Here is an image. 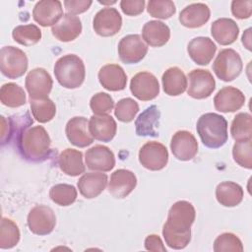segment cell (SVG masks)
<instances>
[{
  "label": "cell",
  "instance_id": "1",
  "mask_svg": "<svg viewBox=\"0 0 252 252\" xmlns=\"http://www.w3.org/2000/svg\"><path fill=\"white\" fill-rule=\"evenodd\" d=\"M195 218V208L188 201H177L170 207L166 222L162 227V236L170 248L179 250L189 244L191 225Z\"/></svg>",
  "mask_w": 252,
  "mask_h": 252
},
{
  "label": "cell",
  "instance_id": "2",
  "mask_svg": "<svg viewBox=\"0 0 252 252\" xmlns=\"http://www.w3.org/2000/svg\"><path fill=\"white\" fill-rule=\"evenodd\" d=\"M15 143L21 157L28 161L41 162L50 157L51 140L42 126L24 128L15 139Z\"/></svg>",
  "mask_w": 252,
  "mask_h": 252
},
{
  "label": "cell",
  "instance_id": "3",
  "mask_svg": "<svg viewBox=\"0 0 252 252\" xmlns=\"http://www.w3.org/2000/svg\"><path fill=\"white\" fill-rule=\"evenodd\" d=\"M196 130L203 145L210 149L222 147L228 138L226 119L214 112L201 115L197 121Z\"/></svg>",
  "mask_w": 252,
  "mask_h": 252
},
{
  "label": "cell",
  "instance_id": "4",
  "mask_svg": "<svg viewBox=\"0 0 252 252\" xmlns=\"http://www.w3.org/2000/svg\"><path fill=\"white\" fill-rule=\"evenodd\" d=\"M54 75L62 87L66 89H77L85 81V64L76 54L63 55L55 62Z\"/></svg>",
  "mask_w": 252,
  "mask_h": 252
},
{
  "label": "cell",
  "instance_id": "5",
  "mask_svg": "<svg viewBox=\"0 0 252 252\" xmlns=\"http://www.w3.org/2000/svg\"><path fill=\"white\" fill-rule=\"evenodd\" d=\"M242 68L243 63L240 55L231 48L220 50L213 63V71L223 82H230L236 79L240 75Z\"/></svg>",
  "mask_w": 252,
  "mask_h": 252
},
{
  "label": "cell",
  "instance_id": "6",
  "mask_svg": "<svg viewBox=\"0 0 252 252\" xmlns=\"http://www.w3.org/2000/svg\"><path fill=\"white\" fill-rule=\"evenodd\" d=\"M29 61L26 53L15 46H4L0 51L1 73L9 79H18L28 70Z\"/></svg>",
  "mask_w": 252,
  "mask_h": 252
},
{
  "label": "cell",
  "instance_id": "7",
  "mask_svg": "<svg viewBox=\"0 0 252 252\" xmlns=\"http://www.w3.org/2000/svg\"><path fill=\"white\" fill-rule=\"evenodd\" d=\"M27 222L29 229L33 234L47 235L55 228L56 217L50 207L36 205L30 211Z\"/></svg>",
  "mask_w": 252,
  "mask_h": 252
},
{
  "label": "cell",
  "instance_id": "8",
  "mask_svg": "<svg viewBox=\"0 0 252 252\" xmlns=\"http://www.w3.org/2000/svg\"><path fill=\"white\" fill-rule=\"evenodd\" d=\"M139 161L142 166L149 170H160L167 164L168 151L161 143L147 142L139 151Z\"/></svg>",
  "mask_w": 252,
  "mask_h": 252
},
{
  "label": "cell",
  "instance_id": "9",
  "mask_svg": "<svg viewBox=\"0 0 252 252\" xmlns=\"http://www.w3.org/2000/svg\"><path fill=\"white\" fill-rule=\"evenodd\" d=\"M187 78L189 80L187 94L193 98H207L216 89V81L212 73L208 70L194 69L188 73Z\"/></svg>",
  "mask_w": 252,
  "mask_h": 252
},
{
  "label": "cell",
  "instance_id": "10",
  "mask_svg": "<svg viewBox=\"0 0 252 252\" xmlns=\"http://www.w3.org/2000/svg\"><path fill=\"white\" fill-rule=\"evenodd\" d=\"M130 91L139 100H152L159 94V84L154 74L143 71L137 73L131 79Z\"/></svg>",
  "mask_w": 252,
  "mask_h": 252
},
{
  "label": "cell",
  "instance_id": "11",
  "mask_svg": "<svg viewBox=\"0 0 252 252\" xmlns=\"http://www.w3.org/2000/svg\"><path fill=\"white\" fill-rule=\"evenodd\" d=\"M121 27L122 17L115 8L111 7L99 10L93 20V28L95 33L104 37L115 35Z\"/></svg>",
  "mask_w": 252,
  "mask_h": 252
},
{
  "label": "cell",
  "instance_id": "12",
  "mask_svg": "<svg viewBox=\"0 0 252 252\" xmlns=\"http://www.w3.org/2000/svg\"><path fill=\"white\" fill-rule=\"evenodd\" d=\"M148 46L139 34H128L118 43V55L125 64H136L144 59Z\"/></svg>",
  "mask_w": 252,
  "mask_h": 252
},
{
  "label": "cell",
  "instance_id": "13",
  "mask_svg": "<svg viewBox=\"0 0 252 252\" xmlns=\"http://www.w3.org/2000/svg\"><path fill=\"white\" fill-rule=\"evenodd\" d=\"M53 81L50 74L43 68H34L31 70L25 80V86L30 98L48 97L52 90Z\"/></svg>",
  "mask_w": 252,
  "mask_h": 252
},
{
  "label": "cell",
  "instance_id": "14",
  "mask_svg": "<svg viewBox=\"0 0 252 252\" xmlns=\"http://www.w3.org/2000/svg\"><path fill=\"white\" fill-rule=\"evenodd\" d=\"M170 150L177 159L187 161L196 156L198 143L191 132L180 130L173 134L170 142Z\"/></svg>",
  "mask_w": 252,
  "mask_h": 252
},
{
  "label": "cell",
  "instance_id": "15",
  "mask_svg": "<svg viewBox=\"0 0 252 252\" xmlns=\"http://www.w3.org/2000/svg\"><path fill=\"white\" fill-rule=\"evenodd\" d=\"M86 165L91 170L102 172L110 171L115 166V157L113 152L106 146L95 145L87 150L85 154Z\"/></svg>",
  "mask_w": 252,
  "mask_h": 252
},
{
  "label": "cell",
  "instance_id": "16",
  "mask_svg": "<svg viewBox=\"0 0 252 252\" xmlns=\"http://www.w3.org/2000/svg\"><path fill=\"white\" fill-rule=\"evenodd\" d=\"M63 16L62 4L58 0L38 1L32 10L33 20L41 27L54 26Z\"/></svg>",
  "mask_w": 252,
  "mask_h": 252
},
{
  "label": "cell",
  "instance_id": "17",
  "mask_svg": "<svg viewBox=\"0 0 252 252\" xmlns=\"http://www.w3.org/2000/svg\"><path fill=\"white\" fill-rule=\"evenodd\" d=\"M245 103L244 94L234 87L228 86L220 89L214 97L215 108L223 113L239 110Z\"/></svg>",
  "mask_w": 252,
  "mask_h": 252
},
{
  "label": "cell",
  "instance_id": "18",
  "mask_svg": "<svg viewBox=\"0 0 252 252\" xmlns=\"http://www.w3.org/2000/svg\"><path fill=\"white\" fill-rule=\"evenodd\" d=\"M65 133L69 142L79 148H86L94 142L89 131V121L83 116L71 118L66 124Z\"/></svg>",
  "mask_w": 252,
  "mask_h": 252
},
{
  "label": "cell",
  "instance_id": "19",
  "mask_svg": "<svg viewBox=\"0 0 252 252\" xmlns=\"http://www.w3.org/2000/svg\"><path fill=\"white\" fill-rule=\"evenodd\" d=\"M136 185V175L131 170L120 168L111 174L108 183V191L113 197L123 199L135 189Z\"/></svg>",
  "mask_w": 252,
  "mask_h": 252
},
{
  "label": "cell",
  "instance_id": "20",
  "mask_svg": "<svg viewBox=\"0 0 252 252\" xmlns=\"http://www.w3.org/2000/svg\"><path fill=\"white\" fill-rule=\"evenodd\" d=\"M217 51L215 42L207 36H197L191 39L187 46L189 57L198 65H208Z\"/></svg>",
  "mask_w": 252,
  "mask_h": 252
},
{
  "label": "cell",
  "instance_id": "21",
  "mask_svg": "<svg viewBox=\"0 0 252 252\" xmlns=\"http://www.w3.org/2000/svg\"><path fill=\"white\" fill-rule=\"evenodd\" d=\"M98 81L107 91L118 92L126 88L127 75L118 64H107L98 71Z\"/></svg>",
  "mask_w": 252,
  "mask_h": 252
},
{
  "label": "cell",
  "instance_id": "22",
  "mask_svg": "<svg viewBox=\"0 0 252 252\" xmlns=\"http://www.w3.org/2000/svg\"><path fill=\"white\" fill-rule=\"evenodd\" d=\"M89 131L94 139L101 142H110L116 134L117 124L109 114H94L90 118Z\"/></svg>",
  "mask_w": 252,
  "mask_h": 252
},
{
  "label": "cell",
  "instance_id": "23",
  "mask_svg": "<svg viewBox=\"0 0 252 252\" xmlns=\"http://www.w3.org/2000/svg\"><path fill=\"white\" fill-rule=\"evenodd\" d=\"M81 20L71 14H64L51 28L52 34L60 41L68 42L76 39L82 32Z\"/></svg>",
  "mask_w": 252,
  "mask_h": 252
},
{
  "label": "cell",
  "instance_id": "24",
  "mask_svg": "<svg viewBox=\"0 0 252 252\" xmlns=\"http://www.w3.org/2000/svg\"><path fill=\"white\" fill-rule=\"evenodd\" d=\"M108 177L102 172H87L82 175L77 183L79 192L87 199L97 197L105 189Z\"/></svg>",
  "mask_w": 252,
  "mask_h": 252
},
{
  "label": "cell",
  "instance_id": "25",
  "mask_svg": "<svg viewBox=\"0 0 252 252\" xmlns=\"http://www.w3.org/2000/svg\"><path fill=\"white\" fill-rule=\"evenodd\" d=\"M210 8L204 3H193L186 6L179 14V22L189 29L204 26L210 19Z\"/></svg>",
  "mask_w": 252,
  "mask_h": 252
},
{
  "label": "cell",
  "instance_id": "26",
  "mask_svg": "<svg viewBox=\"0 0 252 252\" xmlns=\"http://www.w3.org/2000/svg\"><path fill=\"white\" fill-rule=\"evenodd\" d=\"M211 33L214 39L220 45L233 43L239 34V28L236 22L229 18H220L213 22Z\"/></svg>",
  "mask_w": 252,
  "mask_h": 252
},
{
  "label": "cell",
  "instance_id": "27",
  "mask_svg": "<svg viewBox=\"0 0 252 252\" xmlns=\"http://www.w3.org/2000/svg\"><path fill=\"white\" fill-rule=\"evenodd\" d=\"M159 118L160 111L157 105H151L147 107L141 114H139L135 121L137 135L143 137H158Z\"/></svg>",
  "mask_w": 252,
  "mask_h": 252
},
{
  "label": "cell",
  "instance_id": "28",
  "mask_svg": "<svg viewBox=\"0 0 252 252\" xmlns=\"http://www.w3.org/2000/svg\"><path fill=\"white\" fill-rule=\"evenodd\" d=\"M32 122L29 112H26L22 116H12L8 118L1 116V145L3 146L15 140L19 133L24 128L32 125Z\"/></svg>",
  "mask_w": 252,
  "mask_h": 252
},
{
  "label": "cell",
  "instance_id": "29",
  "mask_svg": "<svg viewBox=\"0 0 252 252\" xmlns=\"http://www.w3.org/2000/svg\"><path fill=\"white\" fill-rule=\"evenodd\" d=\"M143 39L153 47L164 45L170 37V30L167 25L160 21H149L142 29Z\"/></svg>",
  "mask_w": 252,
  "mask_h": 252
},
{
  "label": "cell",
  "instance_id": "30",
  "mask_svg": "<svg viewBox=\"0 0 252 252\" xmlns=\"http://www.w3.org/2000/svg\"><path fill=\"white\" fill-rule=\"evenodd\" d=\"M57 163L61 171L69 176H78L85 172L82 152L75 149H66L58 157Z\"/></svg>",
  "mask_w": 252,
  "mask_h": 252
},
{
  "label": "cell",
  "instance_id": "31",
  "mask_svg": "<svg viewBox=\"0 0 252 252\" xmlns=\"http://www.w3.org/2000/svg\"><path fill=\"white\" fill-rule=\"evenodd\" d=\"M163 92L171 96L182 94L187 88V78L178 67H170L161 77Z\"/></svg>",
  "mask_w": 252,
  "mask_h": 252
},
{
  "label": "cell",
  "instance_id": "32",
  "mask_svg": "<svg viewBox=\"0 0 252 252\" xmlns=\"http://www.w3.org/2000/svg\"><path fill=\"white\" fill-rule=\"evenodd\" d=\"M242 187L232 181H223L216 188V198L218 202L224 207H235L243 199Z\"/></svg>",
  "mask_w": 252,
  "mask_h": 252
},
{
  "label": "cell",
  "instance_id": "33",
  "mask_svg": "<svg viewBox=\"0 0 252 252\" xmlns=\"http://www.w3.org/2000/svg\"><path fill=\"white\" fill-rule=\"evenodd\" d=\"M0 100L3 105L16 108L26 103V93L24 89L15 83H6L0 90Z\"/></svg>",
  "mask_w": 252,
  "mask_h": 252
},
{
  "label": "cell",
  "instance_id": "34",
  "mask_svg": "<svg viewBox=\"0 0 252 252\" xmlns=\"http://www.w3.org/2000/svg\"><path fill=\"white\" fill-rule=\"evenodd\" d=\"M30 105L33 118L39 123L49 122L56 114V105L48 97L30 98Z\"/></svg>",
  "mask_w": 252,
  "mask_h": 252
},
{
  "label": "cell",
  "instance_id": "35",
  "mask_svg": "<svg viewBox=\"0 0 252 252\" xmlns=\"http://www.w3.org/2000/svg\"><path fill=\"white\" fill-rule=\"evenodd\" d=\"M12 37L13 39L25 46H32L33 44H36L41 39V31L40 29L33 25H20L14 28L12 32Z\"/></svg>",
  "mask_w": 252,
  "mask_h": 252
},
{
  "label": "cell",
  "instance_id": "36",
  "mask_svg": "<svg viewBox=\"0 0 252 252\" xmlns=\"http://www.w3.org/2000/svg\"><path fill=\"white\" fill-rule=\"evenodd\" d=\"M230 134L237 141L252 138V116L247 112H240L235 115L231 122Z\"/></svg>",
  "mask_w": 252,
  "mask_h": 252
},
{
  "label": "cell",
  "instance_id": "37",
  "mask_svg": "<svg viewBox=\"0 0 252 252\" xmlns=\"http://www.w3.org/2000/svg\"><path fill=\"white\" fill-rule=\"evenodd\" d=\"M20 229L18 225L8 218H2L0 225V248L10 249L20 241Z\"/></svg>",
  "mask_w": 252,
  "mask_h": 252
},
{
  "label": "cell",
  "instance_id": "38",
  "mask_svg": "<svg viewBox=\"0 0 252 252\" xmlns=\"http://www.w3.org/2000/svg\"><path fill=\"white\" fill-rule=\"evenodd\" d=\"M49 197L59 206H70L77 199V189L71 184H56L50 188Z\"/></svg>",
  "mask_w": 252,
  "mask_h": 252
},
{
  "label": "cell",
  "instance_id": "39",
  "mask_svg": "<svg viewBox=\"0 0 252 252\" xmlns=\"http://www.w3.org/2000/svg\"><path fill=\"white\" fill-rule=\"evenodd\" d=\"M252 140L247 139L237 141L232 148V157L234 161L240 166L251 169L252 168Z\"/></svg>",
  "mask_w": 252,
  "mask_h": 252
},
{
  "label": "cell",
  "instance_id": "40",
  "mask_svg": "<svg viewBox=\"0 0 252 252\" xmlns=\"http://www.w3.org/2000/svg\"><path fill=\"white\" fill-rule=\"evenodd\" d=\"M139 111V104L131 97H125L120 99L114 109L115 117L121 122H131L134 120L136 114Z\"/></svg>",
  "mask_w": 252,
  "mask_h": 252
},
{
  "label": "cell",
  "instance_id": "41",
  "mask_svg": "<svg viewBox=\"0 0 252 252\" xmlns=\"http://www.w3.org/2000/svg\"><path fill=\"white\" fill-rule=\"evenodd\" d=\"M147 11L154 18L165 20L175 14L176 8L170 0H150Z\"/></svg>",
  "mask_w": 252,
  "mask_h": 252
},
{
  "label": "cell",
  "instance_id": "42",
  "mask_svg": "<svg viewBox=\"0 0 252 252\" xmlns=\"http://www.w3.org/2000/svg\"><path fill=\"white\" fill-rule=\"evenodd\" d=\"M215 252L223 251H243V245L237 235L231 232H223L220 234L214 242Z\"/></svg>",
  "mask_w": 252,
  "mask_h": 252
},
{
  "label": "cell",
  "instance_id": "43",
  "mask_svg": "<svg viewBox=\"0 0 252 252\" xmlns=\"http://www.w3.org/2000/svg\"><path fill=\"white\" fill-rule=\"evenodd\" d=\"M114 106V100L110 94L106 93H97L92 96L90 107L95 115L108 114Z\"/></svg>",
  "mask_w": 252,
  "mask_h": 252
},
{
  "label": "cell",
  "instance_id": "44",
  "mask_svg": "<svg viewBox=\"0 0 252 252\" xmlns=\"http://www.w3.org/2000/svg\"><path fill=\"white\" fill-rule=\"evenodd\" d=\"M231 13L232 15L239 19H248L250 18L252 14V1L246 0V1H232L231 2Z\"/></svg>",
  "mask_w": 252,
  "mask_h": 252
},
{
  "label": "cell",
  "instance_id": "45",
  "mask_svg": "<svg viewBox=\"0 0 252 252\" xmlns=\"http://www.w3.org/2000/svg\"><path fill=\"white\" fill-rule=\"evenodd\" d=\"M145 4L144 0H122L120 8L125 15L138 16L144 11Z\"/></svg>",
  "mask_w": 252,
  "mask_h": 252
},
{
  "label": "cell",
  "instance_id": "46",
  "mask_svg": "<svg viewBox=\"0 0 252 252\" xmlns=\"http://www.w3.org/2000/svg\"><path fill=\"white\" fill-rule=\"evenodd\" d=\"M93 1L91 0H65L64 6L68 14L78 15L89 10Z\"/></svg>",
  "mask_w": 252,
  "mask_h": 252
},
{
  "label": "cell",
  "instance_id": "47",
  "mask_svg": "<svg viewBox=\"0 0 252 252\" xmlns=\"http://www.w3.org/2000/svg\"><path fill=\"white\" fill-rule=\"evenodd\" d=\"M145 248L149 251L166 252V248L162 243L161 238L157 234H150L145 239Z\"/></svg>",
  "mask_w": 252,
  "mask_h": 252
},
{
  "label": "cell",
  "instance_id": "48",
  "mask_svg": "<svg viewBox=\"0 0 252 252\" xmlns=\"http://www.w3.org/2000/svg\"><path fill=\"white\" fill-rule=\"evenodd\" d=\"M250 33H251V29H247L243 34H242V43L245 45V47L248 49V50H251V36H250Z\"/></svg>",
  "mask_w": 252,
  "mask_h": 252
},
{
  "label": "cell",
  "instance_id": "49",
  "mask_svg": "<svg viewBox=\"0 0 252 252\" xmlns=\"http://www.w3.org/2000/svg\"><path fill=\"white\" fill-rule=\"evenodd\" d=\"M99 3H101V4H114V3H116V1H111V2H103V1H98Z\"/></svg>",
  "mask_w": 252,
  "mask_h": 252
}]
</instances>
